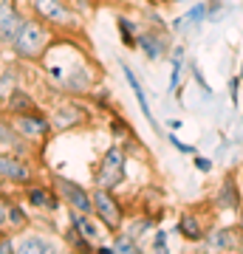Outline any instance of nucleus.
Listing matches in <instances>:
<instances>
[{
	"label": "nucleus",
	"instance_id": "f257e3e1",
	"mask_svg": "<svg viewBox=\"0 0 243 254\" xmlns=\"http://www.w3.org/2000/svg\"><path fill=\"white\" fill-rule=\"evenodd\" d=\"M48 40H51V34L40 20H23L20 31L11 40V46L23 60H40L45 54V48H48Z\"/></svg>",
	"mask_w": 243,
	"mask_h": 254
},
{
	"label": "nucleus",
	"instance_id": "f03ea898",
	"mask_svg": "<svg viewBox=\"0 0 243 254\" xmlns=\"http://www.w3.org/2000/svg\"><path fill=\"white\" fill-rule=\"evenodd\" d=\"M125 173H127V153L122 147H108V153L102 155L93 184L102 190H116L119 184H125Z\"/></svg>",
	"mask_w": 243,
	"mask_h": 254
},
{
	"label": "nucleus",
	"instance_id": "7ed1b4c3",
	"mask_svg": "<svg viewBox=\"0 0 243 254\" xmlns=\"http://www.w3.org/2000/svg\"><path fill=\"white\" fill-rule=\"evenodd\" d=\"M90 198H93V215L99 218L102 226L108 229L110 235L119 232L122 223H125V209H122L119 198L113 195V190H102V187H96V190L90 192Z\"/></svg>",
	"mask_w": 243,
	"mask_h": 254
},
{
	"label": "nucleus",
	"instance_id": "20e7f679",
	"mask_svg": "<svg viewBox=\"0 0 243 254\" xmlns=\"http://www.w3.org/2000/svg\"><path fill=\"white\" fill-rule=\"evenodd\" d=\"M209 226H212V215H201L198 209H184L175 220V235L184 240V243H204V237H207Z\"/></svg>",
	"mask_w": 243,
	"mask_h": 254
},
{
	"label": "nucleus",
	"instance_id": "39448f33",
	"mask_svg": "<svg viewBox=\"0 0 243 254\" xmlns=\"http://www.w3.org/2000/svg\"><path fill=\"white\" fill-rule=\"evenodd\" d=\"M243 203V187L238 184L235 173H226L218 184V190L212 192V198H209V206L215 209V212H238Z\"/></svg>",
	"mask_w": 243,
	"mask_h": 254
},
{
	"label": "nucleus",
	"instance_id": "423d86ee",
	"mask_svg": "<svg viewBox=\"0 0 243 254\" xmlns=\"http://www.w3.org/2000/svg\"><path fill=\"white\" fill-rule=\"evenodd\" d=\"M136 48H139L150 63H159V60H167V57H170V37H167V31H162V28H144V31H139V37H136Z\"/></svg>",
	"mask_w": 243,
	"mask_h": 254
},
{
	"label": "nucleus",
	"instance_id": "0eeeda50",
	"mask_svg": "<svg viewBox=\"0 0 243 254\" xmlns=\"http://www.w3.org/2000/svg\"><path fill=\"white\" fill-rule=\"evenodd\" d=\"M204 243H207V249H212V252H241L243 249V232L238 229V223H235V226L212 223L207 237H204Z\"/></svg>",
	"mask_w": 243,
	"mask_h": 254
},
{
	"label": "nucleus",
	"instance_id": "6e6552de",
	"mask_svg": "<svg viewBox=\"0 0 243 254\" xmlns=\"http://www.w3.org/2000/svg\"><path fill=\"white\" fill-rule=\"evenodd\" d=\"M37 14L54 26H77V14L65 0H34Z\"/></svg>",
	"mask_w": 243,
	"mask_h": 254
},
{
	"label": "nucleus",
	"instance_id": "1a4fd4ad",
	"mask_svg": "<svg viewBox=\"0 0 243 254\" xmlns=\"http://www.w3.org/2000/svg\"><path fill=\"white\" fill-rule=\"evenodd\" d=\"M57 190H60V195H63L65 203H71V209H77V212H85V215H93V198H90V192L82 190L77 181L57 178Z\"/></svg>",
	"mask_w": 243,
	"mask_h": 254
},
{
	"label": "nucleus",
	"instance_id": "9d476101",
	"mask_svg": "<svg viewBox=\"0 0 243 254\" xmlns=\"http://www.w3.org/2000/svg\"><path fill=\"white\" fill-rule=\"evenodd\" d=\"M88 122V110L80 108V105H63V108L54 113L51 119V127L57 130H74V127H80Z\"/></svg>",
	"mask_w": 243,
	"mask_h": 254
},
{
	"label": "nucleus",
	"instance_id": "9b49d317",
	"mask_svg": "<svg viewBox=\"0 0 243 254\" xmlns=\"http://www.w3.org/2000/svg\"><path fill=\"white\" fill-rule=\"evenodd\" d=\"M48 119L45 116H40V113H34V110H28V113H20L17 116V130L23 133V136H28V138H40V136H45L48 133Z\"/></svg>",
	"mask_w": 243,
	"mask_h": 254
},
{
	"label": "nucleus",
	"instance_id": "f8f14e48",
	"mask_svg": "<svg viewBox=\"0 0 243 254\" xmlns=\"http://www.w3.org/2000/svg\"><path fill=\"white\" fill-rule=\"evenodd\" d=\"M20 26H23V17L17 14V9L11 3H0V37L6 43H11L14 34L20 31Z\"/></svg>",
	"mask_w": 243,
	"mask_h": 254
},
{
	"label": "nucleus",
	"instance_id": "ddd939ff",
	"mask_svg": "<svg viewBox=\"0 0 243 254\" xmlns=\"http://www.w3.org/2000/svg\"><path fill=\"white\" fill-rule=\"evenodd\" d=\"M207 14H209V6L207 0L204 3H192L187 11H184V17L172 20V31H181V28H198L207 23Z\"/></svg>",
	"mask_w": 243,
	"mask_h": 254
},
{
	"label": "nucleus",
	"instance_id": "4468645a",
	"mask_svg": "<svg viewBox=\"0 0 243 254\" xmlns=\"http://www.w3.org/2000/svg\"><path fill=\"white\" fill-rule=\"evenodd\" d=\"M0 178H9V181H28L31 173H28L26 161H17V158H9V155H0Z\"/></svg>",
	"mask_w": 243,
	"mask_h": 254
},
{
	"label": "nucleus",
	"instance_id": "2eb2a0df",
	"mask_svg": "<svg viewBox=\"0 0 243 254\" xmlns=\"http://www.w3.org/2000/svg\"><path fill=\"white\" fill-rule=\"evenodd\" d=\"M17 252L23 254H48V252H57V246L45 237H37V235H28L17 243Z\"/></svg>",
	"mask_w": 243,
	"mask_h": 254
},
{
	"label": "nucleus",
	"instance_id": "dca6fc26",
	"mask_svg": "<svg viewBox=\"0 0 243 254\" xmlns=\"http://www.w3.org/2000/svg\"><path fill=\"white\" fill-rule=\"evenodd\" d=\"M116 28L119 34H122V43H125L127 48H136V37H139V26H136L130 17H125V14H119L116 17Z\"/></svg>",
	"mask_w": 243,
	"mask_h": 254
},
{
	"label": "nucleus",
	"instance_id": "f3484780",
	"mask_svg": "<svg viewBox=\"0 0 243 254\" xmlns=\"http://www.w3.org/2000/svg\"><path fill=\"white\" fill-rule=\"evenodd\" d=\"M153 229H156V220L150 218V215H142V218H133V220H130L125 232H127L130 237H136L139 243H142V237L147 235V232H153Z\"/></svg>",
	"mask_w": 243,
	"mask_h": 254
},
{
	"label": "nucleus",
	"instance_id": "a211bd4d",
	"mask_svg": "<svg viewBox=\"0 0 243 254\" xmlns=\"http://www.w3.org/2000/svg\"><path fill=\"white\" fill-rule=\"evenodd\" d=\"M110 246H113V252H122V254H136V252H139V240H136V237H130L125 229L113 232Z\"/></svg>",
	"mask_w": 243,
	"mask_h": 254
},
{
	"label": "nucleus",
	"instance_id": "6ab92c4d",
	"mask_svg": "<svg viewBox=\"0 0 243 254\" xmlns=\"http://www.w3.org/2000/svg\"><path fill=\"white\" fill-rule=\"evenodd\" d=\"M28 203H31V206H40V209H57L60 206V200H57L48 190H31L28 192Z\"/></svg>",
	"mask_w": 243,
	"mask_h": 254
},
{
	"label": "nucleus",
	"instance_id": "aec40b11",
	"mask_svg": "<svg viewBox=\"0 0 243 254\" xmlns=\"http://www.w3.org/2000/svg\"><path fill=\"white\" fill-rule=\"evenodd\" d=\"M65 240H68V243H71V249H77V252H90V249H93V240H88V237L82 235L77 226H71V223H68Z\"/></svg>",
	"mask_w": 243,
	"mask_h": 254
},
{
	"label": "nucleus",
	"instance_id": "412c9836",
	"mask_svg": "<svg viewBox=\"0 0 243 254\" xmlns=\"http://www.w3.org/2000/svg\"><path fill=\"white\" fill-rule=\"evenodd\" d=\"M11 110H17V113H26V110H34V102L28 99L26 93L14 91V93H11Z\"/></svg>",
	"mask_w": 243,
	"mask_h": 254
},
{
	"label": "nucleus",
	"instance_id": "4be33fe9",
	"mask_svg": "<svg viewBox=\"0 0 243 254\" xmlns=\"http://www.w3.org/2000/svg\"><path fill=\"white\" fill-rule=\"evenodd\" d=\"M167 141H170V144L175 147L181 155H195V153H198V147H195V144H187V141H181V138L175 136V130H172V133H167Z\"/></svg>",
	"mask_w": 243,
	"mask_h": 254
},
{
	"label": "nucleus",
	"instance_id": "5701e85b",
	"mask_svg": "<svg viewBox=\"0 0 243 254\" xmlns=\"http://www.w3.org/2000/svg\"><path fill=\"white\" fill-rule=\"evenodd\" d=\"M192 167H195V170H198L201 175H209L212 170H215V161H212L209 155H201V153H195V155H192Z\"/></svg>",
	"mask_w": 243,
	"mask_h": 254
},
{
	"label": "nucleus",
	"instance_id": "b1692460",
	"mask_svg": "<svg viewBox=\"0 0 243 254\" xmlns=\"http://www.w3.org/2000/svg\"><path fill=\"white\" fill-rule=\"evenodd\" d=\"M153 252H170V235H167V229H153Z\"/></svg>",
	"mask_w": 243,
	"mask_h": 254
},
{
	"label": "nucleus",
	"instance_id": "393cba45",
	"mask_svg": "<svg viewBox=\"0 0 243 254\" xmlns=\"http://www.w3.org/2000/svg\"><path fill=\"white\" fill-rule=\"evenodd\" d=\"M110 133L116 138H130V125H127L122 116H113L110 119Z\"/></svg>",
	"mask_w": 243,
	"mask_h": 254
},
{
	"label": "nucleus",
	"instance_id": "a878e982",
	"mask_svg": "<svg viewBox=\"0 0 243 254\" xmlns=\"http://www.w3.org/2000/svg\"><path fill=\"white\" fill-rule=\"evenodd\" d=\"M14 82H17L14 71L3 73V76H0V96H11V93H14Z\"/></svg>",
	"mask_w": 243,
	"mask_h": 254
},
{
	"label": "nucleus",
	"instance_id": "bb28decb",
	"mask_svg": "<svg viewBox=\"0 0 243 254\" xmlns=\"http://www.w3.org/2000/svg\"><path fill=\"white\" fill-rule=\"evenodd\" d=\"M241 76L235 73V76H229V82H226V88H229V102L232 105H241Z\"/></svg>",
	"mask_w": 243,
	"mask_h": 254
},
{
	"label": "nucleus",
	"instance_id": "cd10ccee",
	"mask_svg": "<svg viewBox=\"0 0 243 254\" xmlns=\"http://www.w3.org/2000/svg\"><path fill=\"white\" fill-rule=\"evenodd\" d=\"M189 71H192V79H195V82L201 85V91H204V96L209 99V96H212V88H209V82L204 79V76H201V71L195 68V65H189Z\"/></svg>",
	"mask_w": 243,
	"mask_h": 254
},
{
	"label": "nucleus",
	"instance_id": "c85d7f7f",
	"mask_svg": "<svg viewBox=\"0 0 243 254\" xmlns=\"http://www.w3.org/2000/svg\"><path fill=\"white\" fill-rule=\"evenodd\" d=\"M167 60H170V63H187V48L181 46H170V57H167Z\"/></svg>",
	"mask_w": 243,
	"mask_h": 254
},
{
	"label": "nucleus",
	"instance_id": "c756f323",
	"mask_svg": "<svg viewBox=\"0 0 243 254\" xmlns=\"http://www.w3.org/2000/svg\"><path fill=\"white\" fill-rule=\"evenodd\" d=\"M9 220L14 223V226H23V223H26V215H23V209H20V206H9Z\"/></svg>",
	"mask_w": 243,
	"mask_h": 254
},
{
	"label": "nucleus",
	"instance_id": "7c9ffc66",
	"mask_svg": "<svg viewBox=\"0 0 243 254\" xmlns=\"http://www.w3.org/2000/svg\"><path fill=\"white\" fill-rule=\"evenodd\" d=\"M167 127H170V130H181V127H184V119H170Z\"/></svg>",
	"mask_w": 243,
	"mask_h": 254
},
{
	"label": "nucleus",
	"instance_id": "2f4dec72",
	"mask_svg": "<svg viewBox=\"0 0 243 254\" xmlns=\"http://www.w3.org/2000/svg\"><path fill=\"white\" fill-rule=\"evenodd\" d=\"M235 215H238V229H241V232H243V203H241V209H238Z\"/></svg>",
	"mask_w": 243,
	"mask_h": 254
},
{
	"label": "nucleus",
	"instance_id": "473e14b6",
	"mask_svg": "<svg viewBox=\"0 0 243 254\" xmlns=\"http://www.w3.org/2000/svg\"><path fill=\"white\" fill-rule=\"evenodd\" d=\"M235 178H238V184H241V187H243V164H241V167H238V170H235Z\"/></svg>",
	"mask_w": 243,
	"mask_h": 254
},
{
	"label": "nucleus",
	"instance_id": "72a5a7b5",
	"mask_svg": "<svg viewBox=\"0 0 243 254\" xmlns=\"http://www.w3.org/2000/svg\"><path fill=\"white\" fill-rule=\"evenodd\" d=\"M11 249H14V246H11L9 240H3V243H0V252H11Z\"/></svg>",
	"mask_w": 243,
	"mask_h": 254
},
{
	"label": "nucleus",
	"instance_id": "f704fd0d",
	"mask_svg": "<svg viewBox=\"0 0 243 254\" xmlns=\"http://www.w3.org/2000/svg\"><path fill=\"white\" fill-rule=\"evenodd\" d=\"M9 218V212H6V209H3V203H0V223H3V220Z\"/></svg>",
	"mask_w": 243,
	"mask_h": 254
},
{
	"label": "nucleus",
	"instance_id": "c9c22d12",
	"mask_svg": "<svg viewBox=\"0 0 243 254\" xmlns=\"http://www.w3.org/2000/svg\"><path fill=\"white\" fill-rule=\"evenodd\" d=\"M175 3H184V0H164V6H175Z\"/></svg>",
	"mask_w": 243,
	"mask_h": 254
},
{
	"label": "nucleus",
	"instance_id": "e433bc0d",
	"mask_svg": "<svg viewBox=\"0 0 243 254\" xmlns=\"http://www.w3.org/2000/svg\"><path fill=\"white\" fill-rule=\"evenodd\" d=\"M238 76H241V79H243V63H241V71H238Z\"/></svg>",
	"mask_w": 243,
	"mask_h": 254
},
{
	"label": "nucleus",
	"instance_id": "4c0bfd02",
	"mask_svg": "<svg viewBox=\"0 0 243 254\" xmlns=\"http://www.w3.org/2000/svg\"><path fill=\"white\" fill-rule=\"evenodd\" d=\"M241 125H243V105H241Z\"/></svg>",
	"mask_w": 243,
	"mask_h": 254
},
{
	"label": "nucleus",
	"instance_id": "58836bf2",
	"mask_svg": "<svg viewBox=\"0 0 243 254\" xmlns=\"http://www.w3.org/2000/svg\"><path fill=\"white\" fill-rule=\"evenodd\" d=\"M241 144H243V141H241Z\"/></svg>",
	"mask_w": 243,
	"mask_h": 254
}]
</instances>
